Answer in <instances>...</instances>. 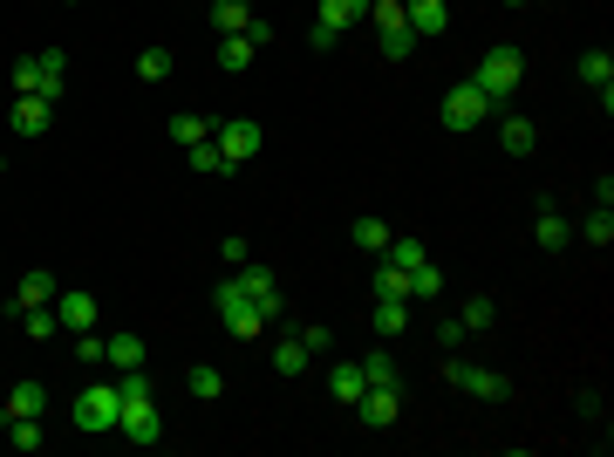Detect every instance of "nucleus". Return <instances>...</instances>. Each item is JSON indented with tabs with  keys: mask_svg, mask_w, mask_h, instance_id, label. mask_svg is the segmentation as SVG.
<instances>
[{
	"mask_svg": "<svg viewBox=\"0 0 614 457\" xmlns=\"http://www.w3.org/2000/svg\"><path fill=\"white\" fill-rule=\"evenodd\" d=\"M212 307H219V321H226V335H239V342H253V335H267L273 328V314L239 280H219V294H212Z\"/></svg>",
	"mask_w": 614,
	"mask_h": 457,
	"instance_id": "nucleus-1",
	"label": "nucleus"
},
{
	"mask_svg": "<svg viewBox=\"0 0 614 457\" xmlns=\"http://www.w3.org/2000/svg\"><path fill=\"white\" fill-rule=\"evenodd\" d=\"M62 89H69V55H62V48H41V55H28V62L14 69V96H48V103H62Z\"/></svg>",
	"mask_w": 614,
	"mask_h": 457,
	"instance_id": "nucleus-2",
	"label": "nucleus"
},
{
	"mask_svg": "<svg viewBox=\"0 0 614 457\" xmlns=\"http://www.w3.org/2000/svg\"><path fill=\"white\" fill-rule=\"evenodd\" d=\"M212 144H219V157H226V171H239V164H253L260 157V123L253 116H226V123H212Z\"/></svg>",
	"mask_w": 614,
	"mask_h": 457,
	"instance_id": "nucleus-3",
	"label": "nucleus"
},
{
	"mask_svg": "<svg viewBox=\"0 0 614 457\" xmlns=\"http://www.w3.org/2000/svg\"><path fill=\"white\" fill-rule=\"evenodd\" d=\"M69 417H76V430H96V437H103V430H116V417H123L116 382H89V389L76 396V410H69Z\"/></svg>",
	"mask_w": 614,
	"mask_h": 457,
	"instance_id": "nucleus-4",
	"label": "nucleus"
},
{
	"mask_svg": "<svg viewBox=\"0 0 614 457\" xmlns=\"http://www.w3.org/2000/svg\"><path fill=\"white\" fill-rule=\"evenodd\" d=\"M492 110H499V103H492V96H485L478 82H458V89H451V96L437 103V116H444V130H478V123H485Z\"/></svg>",
	"mask_w": 614,
	"mask_h": 457,
	"instance_id": "nucleus-5",
	"label": "nucleus"
},
{
	"mask_svg": "<svg viewBox=\"0 0 614 457\" xmlns=\"http://www.w3.org/2000/svg\"><path fill=\"white\" fill-rule=\"evenodd\" d=\"M478 89H485V96H492V103H505V96H512V89H519V82H526V62H519V48H492V55H485V62H478Z\"/></svg>",
	"mask_w": 614,
	"mask_h": 457,
	"instance_id": "nucleus-6",
	"label": "nucleus"
},
{
	"mask_svg": "<svg viewBox=\"0 0 614 457\" xmlns=\"http://www.w3.org/2000/svg\"><path fill=\"white\" fill-rule=\"evenodd\" d=\"M437 376H444V382H458L464 396H478V403H505V396H512V382H505L499 369H471V362H444Z\"/></svg>",
	"mask_w": 614,
	"mask_h": 457,
	"instance_id": "nucleus-7",
	"label": "nucleus"
},
{
	"mask_svg": "<svg viewBox=\"0 0 614 457\" xmlns=\"http://www.w3.org/2000/svg\"><path fill=\"white\" fill-rule=\"evenodd\" d=\"M369 21H376V35H383V55H389V62H403V55L417 48L410 21H403V0H376V7H369Z\"/></svg>",
	"mask_w": 614,
	"mask_h": 457,
	"instance_id": "nucleus-8",
	"label": "nucleus"
},
{
	"mask_svg": "<svg viewBox=\"0 0 614 457\" xmlns=\"http://www.w3.org/2000/svg\"><path fill=\"white\" fill-rule=\"evenodd\" d=\"M116 437H130V444H157V437H164V417H157V396H123V417H116Z\"/></svg>",
	"mask_w": 614,
	"mask_h": 457,
	"instance_id": "nucleus-9",
	"label": "nucleus"
},
{
	"mask_svg": "<svg viewBox=\"0 0 614 457\" xmlns=\"http://www.w3.org/2000/svg\"><path fill=\"white\" fill-rule=\"evenodd\" d=\"M355 410H362V423H369V430H389V423L403 417V389H389V382H369V389L355 396Z\"/></svg>",
	"mask_w": 614,
	"mask_h": 457,
	"instance_id": "nucleus-10",
	"label": "nucleus"
},
{
	"mask_svg": "<svg viewBox=\"0 0 614 457\" xmlns=\"http://www.w3.org/2000/svg\"><path fill=\"white\" fill-rule=\"evenodd\" d=\"M580 82L601 96V110H614V55L608 48H587V55H580Z\"/></svg>",
	"mask_w": 614,
	"mask_h": 457,
	"instance_id": "nucleus-11",
	"label": "nucleus"
},
{
	"mask_svg": "<svg viewBox=\"0 0 614 457\" xmlns=\"http://www.w3.org/2000/svg\"><path fill=\"white\" fill-rule=\"evenodd\" d=\"M7 123H14L21 137H41V130L55 123V103H48V96H14V110H7Z\"/></svg>",
	"mask_w": 614,
	"mask_h": 457,
	"instance_id": "nucleus-12",
	"label": "nucleus"
},
{
	"mask_svg": "<svg viewBox=\"0 0 614 457\" xmlns=\"http://www.w3.org/2000/svg\"><path fill=\"white\" fill-rule=\"evenodd\" d=\"M403 21H410V35H444L451 28V7L444 0H403Z\"/></svg>",
	"mask_w": 614,
	"mask_h": 457,
	"instance_id": "nucleus-13",
	"label": "nucleus"
},
{
	"mask_svg": "<svg viewBox=\"0 0 614 457\" xmlns=\"http://www.w3.org/2000/svg\"><path fill=\"white\" fill-rule=\"evenodd\" d=\"M96 314H103V307H96V294H55V321H62V328H82V335H89V328H96Z\"/></svg>",
	"mask_w": 614,
	"mask_h": 457,
	"instance_id": "nucleus-14",
	"label": "nucleus"
},
{
	"mask_svg": "<svg viewBox=\"0 0 614 457\" xmlns=\"http://www.w3.org/2000/svg\"><path fill=\"white\" fill-rule=\"evenodd\" d=\"M232 280H239V287H246V294H253V301H260L273 321H280V287H273V273H267V267H253V260H246V267L232 273Z\"/></svg>",
	"mask_w": 614,
	"mask_h": 457,
	"instance_id": "nucleus-15",
	"label": "nucleus"
},
{
	"mask_svg": "<svg viewBox=\"0 0 614 457\" xmlns=\"http://www.w3.org/2000/svg\"><path fill=\"white\" fill-rule=\"evenodd\" d=\"M410 328V294H376V335H403Z\"/></svg>",
	"mask_w": 614,
	"mask_h": 457,
	"instance_id": "nucleus-16",
	"label": "nucleus"
},
{
	"mask_svg": "<svg viewBox=\"0 0 614 457\" xmlns=\"http://www.w3.org/2000/svg\"><path fill=\"white\" fill-rule=\"evenodd\" d=\"M103 362H110L116 376H123V369H144V335H110V342H103Z\"/></svg>",
	"mask_w": 614,
	"mask_h": 457,
	"instance_id": "nucleus-17",
	"label": "nucleus"
},
{
	"mask_svg": "<svg viewBox=\"0 0 614 457\" xmlns=\"http://www.w3.org/2000/svg\"><path fill=\"white\" fill-rule=\"evenodd\" d=\"M7 417H48V389L41 382H14L7 389Z\"/></svg>",
	"mask_w": 614,
	"mask_h": 457,
	"instance_id": "nucleus-18",
	"label": "nucleus"
},
{
	"mask_svg": "<svg viewBox=\"0 0 614 457\" xmlns=\"http://www.w3.org/2000/svg\"><path fill=\"white\" fill-rule=\"evenodd\" d=\"M369 7H376V0H321V14H314V21H328V28H355V21H369Z\"/></svg>",
	"mask_w": 614,
	"mask_h": 457,
	"instance_id": "nucleus-19",
	"label": "nucleus"
},
{
	"mask_svg": "<svg viewBox=\"0 0 614 457\" xmlns=\"http://www.w3.org/2000/svg\"><path fill=\"white\" fill-rule=\"evenodd\" d=\"M253 55H260V48H253V35H246V28H239V35H219V69H232V76H239V69H253Z\"/></svg>",
	"mask_w": 614,
	"mask_h": 457,
	"instance_id": "nucleus-20",
	"label": "nucleus"
},
{
	"mask_svg": "<svg viewBox=\"0 0 614 457\" xmlns=\"http://www.w3.org/2000/svg\"><path fill=\"white\" fill-rule=\"evenodd\" d=\"M55 301V273H21V287H14V314L21 307H48Z\"/></svg>",
	"mask_w": 614,
	"mask_h": 457,
	"instance_id": "nucleus-21",
	"label": "nucleus"
},
{
	"mask_svg": "<svg viewBox=\"0 0 614 457\" xmlns=\"http://www.w3.org/2000/svg\"><path fill=\"white\" fill-rule=\"evenodd\" d=\"M533 239H539V246H546V253H560V246H567V219H560V212H553V205H546V198H539V219H533Z\"/></svg>",
	"mask_w": 614,
	"mask_h": 457,
	"instance_id": "nucleus-22",
	"label": "nucleus"
},
{
	"mask_svg": "<svg viewBox=\"0 0 614 457\" xmlns=\"http://www.w3.org/2000/svg\"><path fill=\"white\" fill-rule=\"evenodd\" d=\"M499 144H505V151H512V157H533V151H539V130H533V123H526V116H505Z\"/></svg>",
	"mask_w": 614,
	"mask_h": 457,
	"instance_id": "nucleus-23",
	"label": "nucleus"
},
{
	"mask_svg": "<svg viewBox=\"0 0 614 457\" xmlns=\"http://www.w3.org/2000/svg\"><path fill=\"white\" fill-rule=\"evenodd\" d=\"M328 389H335L342 403H355V396L369 389V376H362V362H335V369H328Z\"/></svg>",
	"mask_w": 614,
	"mask_h": 457,
	"instance_id": "nucleus-24",
	"label": "nucleus"
},
{
	"mask_svg": "<svg viewBox=\"0 0 614 457\" xmlns=\"http://www.w3.org/2000/svg\"><path fill=\"white\" fill-rule=\"evenodd\" d=\"M307 362H314V355H307V348H301V335H287V342H273V369H280V376H307Z\"/></svg>",
	"mask_w": 614,
	"mask_h": 457,
	"instance_id": "nucleus-25",
	"label": "nucleus"
},
{
	"mask_svg": "<svg viewBox=\"0 0 614 457\" xmlns=\"http://www.w3.org/2000/svg\"><path fill=\"white\" fill-rule=\"evenodd\" d=\"M246 21H253V7H246V0H212V28H219V35H239Z\"/></svg>",
	"mask_w": 614,
	"mask_h": 457,
	"instance_id": "nucleus-26",
	"label": "nucleus"
},
{
	"mask_svg": "<svg viewBox=\"0 0 614 457\" xmlns=\"http://www.w3.org/2000/svg\"><path fill=\"white\" fill-rule=\"evenodd\" d=\"M185 389H192L198 403H219V389H226V376H219V369H212V362H198L192 376H185Z\"/></svg>",
	"mask_w": 614,
	"mask_h": 457,
	"instance_id": "nucleus-27",
	"label": "nucleus"
},
{
	"mask_svg": "<svg viewBox=\"0 0 614 457\" xmlns=\"http://www.w3.org/2000/svg\"><path fill=\"white\" fill-rule=\"evenodd\" d=\"M41 437H48L41 417H7V444H14V451H41Z\"/></svg>",
	"mask_w": 614,
	"mask_h": 457,
	"instance_id": "nucleus-28",
	"label": "nucleus"
},
{
	"mask_svg": "<svg viewBox=\"0 0 614 457\" xmlns=\"http://www.w3.org/2000/svg\"><path fill=\"white\" fill-rule=\"evenodd\" d=\"M205 137H212V116H171V144L192 151V144H205Z\"/></svg>",
	"mask_w": 614,
	"mask_h": 457,
	"instance_id": "nucleus-29",
	"label": "nucleus"
},
{
	"mask_svg": "<svg viewBox=\"0 0 614 457\" xmlns=\"http://www.w3.org/2000/svg\"><path fill=\"white\" fill-rule=\"evenodd\" d=\"M383 260H389V267H403V273H410L417 260H430V253H423V239H410V232H403V239H389V246H383Z\"/></svg>",
	"mask_w": 614,
	"mask_h": 457,
	"instance_id": "nucleus-30",
	"label": "nucleus"
},
{
	"mask_svg": "<svg viewBox=\"0 0 614 457\" xmlns=\"http://www.w3.org/2000/svg\"><path fill=\"white\" fill-rule=\"evenodd\" d=\"M580 239H587V246H608V239H614V212H608V205H594V212L580 219Z\"/></svg>",
	"mask_w": 614,
	"mask_h": 457,
	"instance_id": "nucleus-31",
	"label": "nucleus"
},
{
	"mask_svg": "<svg viewBox=\"0 0 614 457\" xmlns=\"http://www.w3.org/2000/svg\"><path fill=\"white\" fill-rule=\"evenodd\" d=\"M389 239H396V232H389V219H355V246H362V253H383Z\"/></svg>",
	"mask_w": 614,
	"mask_h": 457,
	"instance_id": "nucleus-32",
	"label": "nucleus"
},
{
	"mask_svg": "<svg viewBox=\"0 0 614 457\" xmlns=\"http://www.w3.org/2000/svg\"><path fill=\"white\" fill-rule=\"evenodd\" d=\"M437 287H444V273H437V260H417V267H410V301H430Z\"/></svg>",
	"mask_w": 614,
	"mask_h": 457,
	"instance_id": "nucleus-33",
	"label": "nucleus"
},
{
	"mask_svg": "<svg viewBox=\"0 0 614 457\" xmlns=\"http://www.w3.org/2000/svg\"><path fill=\"white\" fill-rule=\"evenodd\" d=\"M458 328H464V335L492 328V294H471V301H464V314H458Z\"/></svg>",
	"mask_w": 614,
	"mask_h": 457,
	"instance_id": "nucleus-34",
	"label": "nucleus"
},
{
	"mask_svg": "<svg viewBox=\"0 0 614 457\" xmlns=\"http://www.w3.org/2000/svg\"><path fill=\"white\" fill-rule=\"evenodd\" d=\"M21 328H28L35 342H48V335H55L62 321H55V307H21Z\"/></svg>",
	"mask_w": 614,
	"mask_h": 457,
	"instance_id": "nucleus-35",
	"label": "nucleus"
},
{
	"mask_svg": "<svg viewBox=\"0 0 614 457\" xmlns=\"http://www.w3.org/2000/svg\"><path fill=\"white\" fill-rule=\"evenodd\" d=\"M137 76H144V82H164V76H171V55H164V48H144V55H137Z\"/></svg>",
	"mask_w": 614,
	"mask_h": 457,
	"instance_id": "nucleus-36",
	"label": "nucleus"
},
{
	"mask_svg": "<svg viewBox=\"0 0 614 457\" xmlns=\"http://www.w3.org/2000/svg\"><path fill=\"white\" fill-rule=\"evenodd\" d=\"M192 171H219V178H226V157H219V144H212V137H205V144H192Z\"/></svg>",
	"mask_w": 614,
	"mask_h": 457,
	"instance_id": "nucleus-37",
	"label": "nucleus"
},
{
	"mask_svg": "<svg viewBox=\"0 0 614 457\" xmlns=\"http://www.w3.org/2000/svg\"><path fill=\"white\" fill-rule=\"evenodd\" d=\"M362 376H369V382H389V389H403V376H396V362H389L383 348H376V355L362 362Z\"/></svg>",
	"mask_w": 614,
	"mask_h": 457,
	"instance_id": "nucleus-38",
	"label": "nucleus"
},
{
	"mask_svg": "<svg viewBox=\"0 0 614 457\" xmlns=\"http://www.w3.org/2000/svg\"><path fill=\"white\" fill-rule=\"evenodd\" d=\"M376 294H410V273L383 260V267H376Z\"/></svg>",
	"mask_w": 614,
	"mask_h": 457,
	"instance_id": "nucleus-39",
	"label": "nucleus"
},
{
	"mask_svg": "<svg viewBox=\"0 0 614 457\" xmlns=\"http://www.w3.org/2000/svg\"><path fill=\"white\" fill-rule=\"evenodd\" d=\"M219 260H226V267H246L253 253H246V239H219Z\"/></svg>",
	"mask_w": 614,
	"mask_h": 457,
	"instance_id": "nucleus-40",
	"label": "nucleus"
},
{
	"mask_svg": "<svg viewBox=\"0 0 614 457\" xmlns=\"http://www.w3.org/2000/svg\"><path fill=\"white\" fill-rule=\"evenodd\" d=\"M307 41H314V48H321V55H328V48H335V41H342V28H328V21H314V28H307Z\"/></svg>",
	"mask_w": 614,
	"mask_h": 457,
	"instance_id": "nucleus-41",
	"label": "nucleus"
},
{
	"mask_svg": "<svg viewBox=\"0 0 614 457\" xmlns=\"http://www.w3.org/2000/svg\"><path fill=\"white\" fill-rule=\"evenodd\" d=\"M76 362H89V369H96V362H103V335H82V342H76Z\"/></svg>",
	"mask_w": 614,
	"mask_h": 457,
	"instance_id": "nucleus-42",
	"label": "nucleus"
},
{
	"mask_svg": "<svg viewBox=\"0 0 614 457\" xmlns=\"http://www.w3.org/2000/svg\"><path fill=\"white\" fill-rule=\"evenodd\" d=\"M301 348L307 355H328V328H301Z\"/></svg>",
	"mask_w": 614,
	"mask_h": 457,
	"instance_id": "nucleus-43",
	"label": "nucleus"
},
{
	"mask_svg": "<svg viewBox=\"0 0 614 457\" xmlns=\"http://www.w3.org/2000/svg\"><path fill=\"white\" fill-rule=\"evenodd\" d=\"M505 7H526V0H505Z\"/></svg>",
	"mask_w": 614,
	"mask_h": 457,
	"instance_id": "nucleus-44",
	"label": "nucleus"
},
{
	"mask_svg": "<svg viewBox=\"0 0 614 457\" xmlns=\"http://www.w3.org/2000/svg\"><path fill=\"white\" fill-rule=\"evenodd\" d=\"M0 171H7V157H0Z\"/></svg>",
	"mask_w": 614,
	"mask_h": 457,
	"instance_id": "nucleus-45",
	"label": "nucleus"
}]
</instances>
